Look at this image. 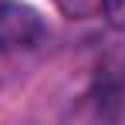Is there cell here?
<instances>
[{"instance_id": "obj_1", "label": "cell", "mask_w": 125, "mask_h": 125, "mask_svg": "<svg viewBox=\"0 0 125 125\" xmlns=\"http://www.w3.org/2000/svg\"><path fill=\"white\" fill-rule=\"evenodd\" d=\"M44 37V17L21 0H0V51H27Z\"/></svg>"}, {"instance_id": "obj_2", "label": "cell", "mask_w": 125, "mask_h": 125, "mask_svg": "<svg viewBox=\"0 0 125 125\" xmlns=\"http://www.w3.org/2000/svg\"><path fill=\"white\" fill-rule=\"evenodd\" d=\"M54 3H58V10L68 14V17H98L105 0H54Z\"/></svg>"}, {"instance_id": "obj_3", "label": "cell", "mask_w": 125, "mask_h": 125, "mask_svg": "<svg viewBox=\"0 0 125 125\" xmlns=\"http://www.w3.org/2000/svg\"><path fill=\"white\" fill-rule=\"evenodd\" d=\"M102 17L115 31H125V0H105L102 3Z\"/></svg>"}]
</instances>
